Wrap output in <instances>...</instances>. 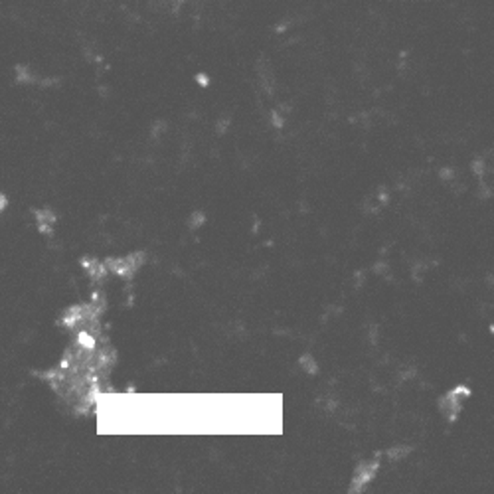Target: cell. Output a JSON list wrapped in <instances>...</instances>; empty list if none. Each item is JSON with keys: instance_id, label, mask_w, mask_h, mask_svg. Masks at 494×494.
Masks as SVG:
<instances>
[{"instance_id": "obj_1", "label": "cell", "mask_w": 494, "mask_h": 494, "mask_svg": "<svg viewBox=\"0 0 494 494\" xmlns=\"http://www.w3.org/2000/svg\"><path fill=\"white\" fill-rule=\"evenodd\" d=\"M468 396H470V392H468V387H465V385H459V387H455L451 392H447L439 401L441 413H443L449 421L457 419V415L463 412Z\"/></svg>"}]
</instances>
